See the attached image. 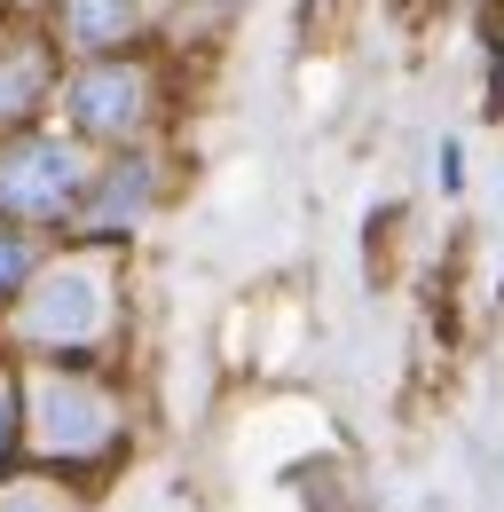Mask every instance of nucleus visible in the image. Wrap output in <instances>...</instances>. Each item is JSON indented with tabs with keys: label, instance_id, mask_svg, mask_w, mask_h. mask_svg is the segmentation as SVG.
Returning <instances> with one entry per match:
<instances>
[{
	"label": "nucleus",
	"instance_id": "10",
	"mask_svg": "<svg viewBox=\"0 0 504 512\" xmlns=\"http://www.w3.org/2000/svg\"><path fill=\"white\" fill-rule=\"evenodd\" d=\"M8 418H16V402H8V386H0V449H8Z\"/></svg>",
	"mask_w": 504,
	"mask_h": 512
},
{
	"label": "nucleus",
	"instance_id": "2",
	"mask_svg": "<svg viewBox=\"0 0 504 512\" xmlns=\"http://www.w3.org/2000/svg\"><path fill=\"white\" fill-rule=\"evenodd\" d=\"M32 442L48 457H63V465L103 457L119 442V402L79 371H48V379H32Z\"/></svg>",
	"mask_w": 504,
	"mask_h": 512
},
{
	"label": "nucleus",
	"instance_id": "9",
	"mask_svg": "<svg viewBox=\"0 0 504 512\" xmlns=\"http://www.w3.org/2000/svg\"><path fill=\"white\" fill-rule=\"evenodd\" d=\"M24 276H32V253H24L16 237H0V292H16Z\"/></svg>",
	"mask_w": 504,
	"mask_h": 512
},
{
	"label": "nucleus",
	"instance_id": "1",
	"mask_svg": "<svg viewBox=\"0 0 504 512\" xmlns=\"http://www.w3.org/2000/svg\"><path fill=\"white\" fill-rule=\"evenodd\" d=\"M103 323H111V268L103 260L48 268L16 308V331L40 339V347H87V339H103Z\"/></svg>",
	"mask_w": 504,
	"mask_h": 512
},
{
	"label": "nucleus",
	"instance_id": "6",
	"mask_svg": "<svg viewBox=\"0 0 504 512\" xmlns=\"http://www.w3.org/2000/svg\"><path fill=\"white\" fill-rule=\"evenodd\" d=\"M63 32L71 48H119L134 40V0H63Z\"/></svg>",
	"mask_w": 504,
	"mask_h": 512
},
{
	"label": "nucleus",
	"instance_id": "4",
	"mask_svg": "<svg viewBox=\"0 0 504 512\" xmlns=\"http://www.w3.org/2000/svg\"><path fill=\"white\" fill-rule=\"evenodd\" d=\"M142 111H150V79L126 64H95L71 79V119L87 134H134L142 127Z\"/></svg>",
	"mask_w": 504,
	"mask_h": 512
},
{
	"label": "nucleus",
	"instance_id": "7",
	"mask_svg": "<svg viewBox=\"0 0 504 512\" xmlns=\"http://www.w3.org/2000/svg\"><path fill=\"white\" fill-rule=\"evenodd\" d=\"M40 87H48V56L24 40V48H8V64H0V119H24L32 103H40Z\"/></svg>",
	"mask_w": 504,
	"mask_h": 512
},
{
	"label": "nucleus",
	"instance_id": "3",
	"mask_svg": "<svg viewBox=\"0 0 504 512\" xmlns=\"http://www.w3.org/2000/svg\"><path fill=\"white\" fill-rule=\"evenodd\" d=\"M79 190H87V166L63 134L16 142L0 158V213H16V221H56L63 205H79Z\"/></svg>",
	"mask_w": 504,
	"mask_h": 512
},
{
	"label": "nucleus",
	"instance_id": "5",
	"mask_svg": "<svg viewBox=\"0 0 504 512\" xmlns=\"http://www.w3.org/2000/svg\"><path fill=\"white\" fill-rule=\"evenodd\" d=\"M142 205H150V166H142V158L126 166V158H119V166L103 174V190H95V205H87L79 221H87L95 237H111V229H126V221H134Z\"/></svg>",
	"mask_w": 504,
	"mask_h": 512
},
{
	"label": "nucleus",
	"instance_id": "8",
	"mask_svg": "<svg viewBox=\"0 0 504 512\" xmlns=\"http://www.w3.org/2000/svg\"><path fill=\"white\" fill-rule=\"evenodd\" d=\"M0 512H71V505H63L48 481H8V489H0Z\"/></svg>",
	"mask_w": 504,
	"mask_h": 512
}]
</instances>
